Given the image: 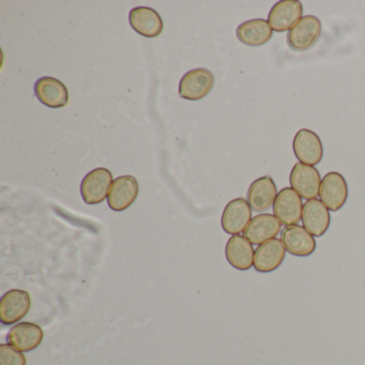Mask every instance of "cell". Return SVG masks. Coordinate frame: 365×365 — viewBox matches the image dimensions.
Returning a JSON list of instances; mask_svg holds the SVG:
<instances>
[{
  "label": "cell",
  "instance_id": "obj_15",
  "mask_svg": "<svg viewBox=\"0 0 365 365\" xmlns=\"http://www.w3.org/2000/svg\"><path fill=\"white\" fill-rule=\"evenodd\" d=\"M44 331L34 322H20L12 327L7 335V341L12 347L22 352H29L41 345Z\"/></svg>",
  "mask_w": 365,
  "mask_h": 365
},
{
  "label": "cell",
  "instance_id": "obj_17",
  "mask_svg": "<svg viewBox=\"0 0 365 365\" xmlns=\"http://www.w3.org/2000/svg\"><path fill=\"white\" fill-rule=\"evenodd\" d=\"M36 97L51 108H61L69 103V91L63 82L55 78H40L35 85Z\"/></svg>",
  "mask_w": 365,
  "mask_h": 365
},
{
  "label": "cell",
  "instance_id": "obj_18",
  "mask_svg": "<svg viewBox=\"0 0 365 365\" xmlns=\"http://www.w3.org/2000/svg\"><path fill=\"white\" fill-rule=\"evenodd\" d=\"M255 250L253 245L241 235H234L228 239L225 247V256L232 268L237 270H250L254 266Z\"/></svg>",
  "mask_w": 365,
  "mask_h": 365
},
{
  "label": "cell",
  "instance_id": "obj_8",
  "mask_svg": "<svg viewBox=\"0 0 365 365\" xmlns=\"http://www.w3.org/2000/svg\"><path fill=\"white\" fill-rule=\"evenodd\" d=\"M292 148L299 162L307 165H317L324 157L322 140L315 132L309 129H301L297 132Z\"/></svg>",
  "mask_w": 365,
  "mask_h": 365
},
{
  "label": "cell",
  "instance_id": "obj_1",
  "mask_svg": "<svg viewBox=\"0 0 365 365\" xmlns=\"http://www.w3.org/2000/svg\"><path fill=\"white\" fill-rule=\"evenodd\" d=\"M113 183V174L108 168L91 170L81 183V194L87 205H98L108 197Z\"/></svg>",
  "mask_w": 365,
  "mask_h": 365
},
{
  "label": "cell",
  "instance_id": "obj_4",
  "mask_svg": "<svg viewBox=\"0 0 365 365\" xmlns=\"http://www.w3.org/2000/svg\"><path fill=\"white\" fill-rule=\"evenodd\" d=\"M319 197L329 211L336 212L343 208L348 198L347 181L343 175L337 172L324 175L320 183Z\"/></svg>",
  "mask_w": 365,
  "mask_h": 365
},
{
  "label": "cell",
  "instance_id": "obj_3",
  "mask_svg": "<svg viewBox=\"0 0 365 365\" xmlns=\"http://www.w3.org/2000/svg\"><path fill=\"white\" fill-rule=\"evenodd\" d=\"M215 76L205 68L191 70L181 78L179 84V96L189 101L204 99L212 91Z\"/></svg>",
  "mask_w": 365,
  "mask_h": 365
},
{
  "label": "cell",
  "instance_id": "obj_12",
  "mask_svg": "<svg viewBox=\"0 0 365 365\" xmlns=\"http://www.w3.org/2000/svg\"><path fill=\"white\" fill-rule=\"evenodd\" d=\"M281 241L286 251L297 257L311 256L316 250L315 237L300 225H290L283 228Z\"/></svg>",
  "mask_w": 365,
  "mask_h": 365
},
{
  "label": "cell",
  "instance_id": "obj_13",
  "mask_svg": "<svg viewBox=\"0 0 365 365\" xmlns=\"http://www.w3.org/2000/svg\"><path fill=\"white\" fill-rule=\"evenodd\" d=\"M303 227L313 237H322L331 224V215L329 209L322 204V200L314 198L307 200L302 209Z\"/></svg>",
  "mask_w": 365,
  "mask_h": 365
},
{
  "label": "cell",
  "instance_id": "obj_7",
  "mask_svg": "<svg viewBox=\"0 0 365 365\" xmlns=\"http://www.w3.org/2000/svg\"><path fill=\"white\" fill-rule=\"evenodd\" d=\"M302 198L292 187H284L273 204V215L286 226L298 225L302 217Z\"/></svg>",
  "mask_w": 365,
  "mask_h": 365
},
{
  "label": "cell",
  "instance_id": "obj_10",
  "mask_svg": "<svg viewBox=\"0 0 365 365\" xmlns=\"http://www.w3.org/2000/svg\"><path fill=\"white\" fill-rule=\"evenodd\" d=\"M140 193L138 179L133 176L118 177L113 181L108 193V204L112 210L120 212L132 206Z\"/></svg>",
  "mask_w": 365,
  "mask_h": 365
},
{
  "label": "cell",
  "instance_id": "obj_19",
  "mask_svg": "<svg viewBox=\"0 0 365 365\" xmlns=\"http://www.w3.org/2000/svg\"><path fill=\"white\" fill-rule=\"evenodd\" d=\"M277 196V185L270 176L260 177L253 181L247 191V202L252 210L262 212L268 210Z\"/></svg>",
  "mask_w": 365,
  "mask_h": 365
},
{
  "label": "cell",
  "instance_id": "obj_20",
  "mask_svg": "<svg viewBox=\"0 0 365 365\" xmlns=\"http://www.w3.org/2000/svg\"><path fill=\"white\" fill-rule=\"evenodd\" d=\"M129 21L132 29L146 38L158 37L163 31V21L153 8H134L130 11Z\"/></svg>",
  "mask_w": 365,
  "mask_h": 365
},
{
  "label": "cell",
  "instance_id": "obj_14",
  "mask_svg": "<svg viewBox=\"0 0 365 365\" xmlns=\"http://www.w3.org/2000/svg\"><path fill=\"white\" fill-rule=\"evenodd\" d=\"M286 249L279 239L274 238L258 245L254 255V268L260 273H270L283 264Z\"/></svg>",
  "mask_w": 365,
  "mask_h": 365
},
{
  "label": "cell",
  "instance_id": "obj_16",
  "mask_svg": "<svg viewBox=\"0 0 365 365\" xmlns=\"http://www.w3.org/2000/svg\"><path fill=\"white\" fill-rule=\"evenodd\" d=\"M282 232V223L274 215L262 213L256 215L245 228V237L253 245H260L274 239Z\"/></svg>",
  "mask_w": 365,
  "mask_h": 365
},
{
  "label": "cell",
  "instance_id": "obj_22",
  "mask_svg": "<svg viewBox=\"0 0 365 365\" xmlns=\"http://www.w3.org/2000/svg\"><path fill=\"white\" fill-rule=\"evenodd\" d=\"M26 356L10 344L0 345V365H26Z\"/></svg>",
  "mask_w": 365,
  "mask_h": 365
},
{
  "label": "cell",
  "instance_id": "obj_9",
  "mask_svg": "<svg viewBox=\"0 0 365 365\" xmlns=\"http://www.w3.org/2000/svg\"><path fill=\"white\" fill-rule=\"evenodd\" d=\"M302 4L298 0H281L269 12L268 23L273 31L285 33L302 19Z\"/></svg>",
  "mask_w": 365,
  "mask_h": 365
},
{
  "label": "cell",
  "instance_id": "obj_11",
  "mask_svg": "<svg viewBox=\"0 0 365 365\" xmlns=\"http://www.w3.org/2000/svg\"><path fill=\"white\" fill-rule=\"evenodd\" d=\"M252 220V208L245 198L232 200L226 205L222 215V228L228 235H239L245 232Z\"/></svg>",
  "mask_w": 365,
  "mask_h": 365
},
{
  "label": "cell",
  "instance_id": "obj_21",
  "mask_svg": "<svg viewBox=\"0 0 365 365\" xmlns=\"http://www.w3.org/2000/svg\"><path fill=\"white\" fill-rule=\"evenodd\" d=\"M236 34L241 43L249 46H262L270 41L273 31L268 21L255 19L239 25Z\"/></svg>",
  "mask_w": 365,
  "mask_h": 365
},
{
  "label": "cell",
  "instance_id": "obj_2",
  "mask_svg": "<svg viewBox=\"0 0 365 365\" xmlns=\"http://www.w3.org/2000/svg\"><path fill=\"white\" fill-rule=\"evenodd\" d=\"M322 22L317 16H305L288 31L287 43L292 51L304 52L313 48L322 36Z\"/></svg>",
  "mask_w": 365,
  "mask_h": 365
},
{
  "label": "cell",
  "instance_id": "obj_6",
  "mask_svg": "<svg viewBox=\"0 0 365 365\" xmlns=\"http://www.w3.org/2000/svg\"><path fill=\"white\" fill-rule=\"evenodd\" d=\"M289 182L292 189L294 190L304 200H314L319 195L320 178L319 172L315 166L307 165V164H294L290 172Z\"/></svg>",
  "mask_w": 365,
  "mask_h": 365
},
{
  "label": "cell",
  "instance_id": "obj_5",
  "mask_svg": "<svg viewBox=\"0 0 365 365\" xmlns=\"http://www.w3.org/2000/svg\"><path fill=\"white\" fill-rule=\"evenodd\" d=\"M31 301L29 292L11 289L0 300V322L6 326L16 324L26 317L31 311Z\"/></svg>",
  "mask_w": 365,
  "mask_h": 365
}]
</instances>
